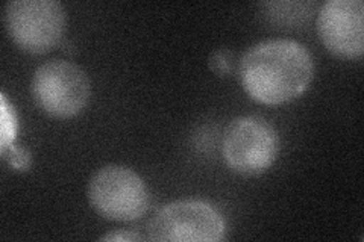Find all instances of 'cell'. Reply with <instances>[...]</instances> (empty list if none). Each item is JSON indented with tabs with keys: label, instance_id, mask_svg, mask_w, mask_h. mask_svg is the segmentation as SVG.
I'll return each mask as SVG.
<instances>
[{
	"label": "cell",
	"instance_id": "obj_1",
	"mask_svg": "<svg viewBox=\"0 0 364 242\" xmlns=\"http://www.w3.org/2000/svg\"><path fill=\"white\" fill-rule=\"evenodd\" d=\"M313 75L309 49L287 38L250 45L238 64V77L246 93L266 105H281L299 97L311 84Z\"/></svg>",
	"mask_w": 364,
	"mask_h": 242
},
{
	"label": "cell",
	"instance_id": "obj_2",
	"mask_svg": "<svg viewBox=\"0 0 364 242\" xmlns=\"http://www.w3.org/2000/svg\"><path fill=\"white\" fill-rule=\"evenodd\" d=\"M31 91L43 112L55 119H72L87 106L91 84L87 73L77 64L50 60L33 73Z\"/></svg>",
	"mask_w": 364,
	"mask_h": 242
},
{
	"label": "cell",
	"instance_id": "obj_3",
	"mask_svg": "<svg viewBox=\"0 0 364 242\" xmlns=\"http://www.w3.org/2000/svg\"><path fill=\"white\" fill-rule=\"evenodd\" d=\"M88 200L93 209L112 221H135L147 211L151 194L144 180L123 165L97 170L88 183Z\"/></svg>",
	"mask_w": 364,
	"mask_h": 242
},
{
	"label": "cell",
	"instance_id": "obj_4",
	"mask_svg": "<svg viewBox=\"0 0 364 242\" xmlns=\"http://www.w3.org/2000/svg\"><path fill=\"white\" fill-rule=\"evenodd\" d=\"M5 28L20 49L46 53L65 32V8L58 0H11L5 6Z\"/></svg>",
	"mask_w": 364,
	"mask_h": 242
},
{
	"label": "cell",
	"instance_id": "obj_5",
	"mask_svg": "<svg viewBox=\"0 0 364 242\" xmlns=\"http://www.w3.org/2000/svg\"><path fill=\"white\" fill-rule=\"evenodd\" d=\"M278 152V133L264 119L254 115L238 117L225 131V163L238 175H261L275 163Z\"/></svg>",
	"mask_w": 364,
	"mask_h": 242
},
{
	"label": "cell",
	"instance_id": "obj_6",
	"mask_svg": "<svg viewBox=\"0 0 364 242\" xmlns=\"http://www.w3.org/2000/svg\"><path fill=\"white\" fill-rule=\"evenodd\" d=\"M222 215L200 200H178L159 209L147 226L152 241L218 242L225 238Z\"/></svg>",
	"mask_w": 364,
	"mask_h": 242
},
{
	"label": "cell",
	"instance_id": "obj_7",
	"mask_svg": "<svg viewBox=\"0 0 364 242\" xmlns=\"http://www.w3.org/2000/svg\"><path fill=\"white\" fill-rule=\"evenodd\" d=\"M317 31L325 48L341 57L364 52V5L361 0H328L318 11Z\"/></svg>",
	"mask_w": 364,
	"mask_h": 242
},
{
	"label": "cell",
	"instance_id": "obj_8",
	"mask_svg": "<svg viewBox=\"0 0 364 242\" xmlns=\"http://www.w3.org/2000/svg\"><path fill=\"white\" fill-rule=\"evenodd\" d=\"M17 131L14 109H11L6 97L2 96V150L13 144Z\"/></svg>",
	"mask_w": 364,
	"mask_h": 242
},
{
	"label": "cell",
	"instance_id": "obj_9",
	"mask_svg": "<svg viewBox=\"0 0 364 242\" xmlns=\"http://www.w3.org/2000/svg\"><path fill=\"white\" fill-rule=\"evenodd\" d=\"M2 156L11 167L20 171H26L31 165V155L28 150L21 147H14L13 144L2 150Z\"/></svg>",
	"mask_w": 364,
	"mask_h": 242
},
{
	"label": "cell",
	"instance_id": "obj_10",
	"mask_svg": "<svg viewBox=\"0 0 364 242\" xmlns=\"http://www.w3.org/2000/svg\"><path fill=\"white\" fill-rule=\"evenodd\" d=\"M210 68L218 76L230 75L232 68V52L228 49L215 50L210 57Z\"/></svg>",
	"mask_w": 364,
	"mask_h": 242
},
{
	"label": "cell",
	"instance_id": "obj_11",
	"mask_svg": "<svg viewBox=\"0 0 364 242\" xmlns=\"http://www.w3.org/2000/svg\"><path fill=\"white\" fill-rule=\"evenodd\" d=\"M143 238L134 230H114L100 238V241H141Z\"/></svg>",
	"mask_w": 364,
	"mask_h": 242
}]
</instances>
